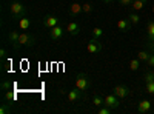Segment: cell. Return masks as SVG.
I'll use <instances>...</instances> for the list:
<instances>
[{"label":"cell","mask_w":154,"mask_h":114,"mask_svg":"<svg viewBox=\"0 0 154 114\" xmlns=\"http://www.w3.org/2000/svg\"><path fill=\"white\" fill-rule=\"evenodd\" d=\"M9 14L14 19H22V17H25V14H26V8H25V5L22 2L14 0V2L9 5Z\"/></svg>","instance_id":"obj_1"},{"label":"cell","mask_w":154,"mask_h":114,"mask_svg":"<svg viewBox=\"0 0 154 114\" xmlns=\"http://www.w3.org/2000/svg\"><path fill=\"white\" fill-rule=\"evenodd\" d=\"M75 88H79V90H82L85 93L91 88V80H89V77L85 72H79V74H77V77H75Z\"/></svg>","instance_id":"obj_2"},{"label":"cell","mask_w":154,"mask_h":114,"mask_svg":"<svg viewBox=\"0 0 154 114\" xmlns=\"http://www.w3.org/2000/svg\"><path fill=\"white\" fill-rule=\"evenodd\" d=\"M68 100L71 103H79L82 100H85V91L79 90V88H74V90L68 91Z\"/></svg>","instance_id":"obj_3"},{"label":"cell","mask_w":154,"mask_h":114,"mask_svg":"<svg viewBox=\"0 0 154 114\" xmlns=\"http://www.w3.org/2000/svg\"><path fill=\"white\" fill-rule=\"evenodd\" d=\"M86 51L89 54H99L102 51V43L99 42V39H96V37L89 39L88 43H86Z\"/></svg>","instance_id":"obj_4"},{"label":"cell","mask_w":154,"mask_h":114,"mask_svg":"<svg viewBox=\"0 0 154 114\" xmlns=\"http://www.w3.org/2000/svg\"><path fill=\"white\" fill-rule=\"evenodd\" d=\"M103 105L109 106L111 109H117V108L120 106V99L116 96L114 93H112V94H108V96L103 97Z\"/></svg>","instance_id":"obj_5"},{"label":"cell","mask_w":154,"mask_h":114,"mask_svg":"<svg viewBox=\"0 0 154 114\" xmlns=\"http://www.w3.org/2000/svg\"><path fill=\"white\" fill-rule=\"evenodd\" d=\"M19 43L23 45V46H29L32 48L35 45V37L28 34V32H20V37H19Z\"/></svg>","instance_id":"obj_6"},{"label":"cell","mask_w":154,"mask_h":114,"mask_svg":"<svg viewBox=\"0 0 154 114\" xmlns=\"http://www.w3.org/2000/svg\"><path fill=\"white\" fill-rule=\"evenodd\" d=\"M112 93L119 99H125L126 96H130V88H128L126 85H116L112 88Z\"/></svg>","instance_id":"obj_7"},{"label":"cell","mask_w":154,"mask_h":114,"mask_svg":"<svg viewBox=\"0 0 154 114\" xmlns=\"http://www.w3.org/2000/svg\"><path fill=\"white\" fill-rule=\"evenodd\" d=\"M63 34H65V28H62L60 25H56L54 28L49 29V37L53 40H60L63 37Z\"/></svg>","instance_id":"obj_8"},{"label":"cell","mask_w":154,"mask_h":114,"mask_svg":"<svg viewBox=\"0 0 154 114\" xmlns=\"http://www.w3.org/2000/svg\"><path fill=\"white\" fill-rule=\"evenodd\" d=\"M42 23H43V26H45V28L51 29V28H54L56 25H59V17H56V16H53V14H49V16L43 17Z\"/></svg>","instance_id":"obj_9"},{"label":"cell","mask_w":154,"mask_h":114,"mask_svg":"<svg viewBox=\"0 0 154 114\" xmlns=\"http://www.w3.org/2000/svg\"><path fill=\"white\" fill-rule=\"evenodd\" d=\"M19 37H20V32L16 31V29L9 31V34H8V40H9V43H11L12 46H14V49H19V46H20V43H19Z\"/></svg>","instance_id":"obj_10"},{"label":"cell","mask_w":154,"mask_h":114,"mask_svg":"<svg viewBox=\"0 0 154 114\" xmlns=\"http://www.w3.org/2000/svg\"><path fill=\"white\" fill-rule=\"evenodd\" d=\"M80 23L79 22H69L68 25H66V28H65V31L69 34V35H77L80 32Z\"/></svg>","instance_id":"obj_11"},{"label":"cell","mask_w":154,"mask_h":114,"mask_svg":"<svg viewBox=\"0 0 154 114\" xmlns=\"http://www.w3.org/2000/svg\"><path fill=\"white\" fill-rule=\"evenodd\" d=\"M149 109H151V102L146 99L140 100L137 103V112H140V114H146V112H149Z\"/></svg>","instance_id":"obj_12"},{"label":"cell","mask_w":154,"mask_h":114,"mask_svg":"<svg viewBox=\"0 0 154 114\" xmlns=\"http://www.w3.org/2000/svg\"><path fill=\"white\" fill-rule=\"evenodd\" d=\"M131 26H133V23L130 22V19H120L119 22H117V28L122 31V32H128L131 29Z\"/></svg>","instance_id":"obj_13"},{"label":"cell","mask_w":154,"mask_h":114,"mask_svg":"<svg viewBox=\"0 0 154 114\" xmlns=\"http://www.w3.org/2000/svg\"><path fill=\"white\" fill-rule=\"evenodd\" d=\"M69 14H71L72 17L82 16V14H83V9H82V3H77V2L71 3V6H69Z\"/></svg>","instance_id":"obj_14"},{"label":"cell","mask_w":154,"mask_h":114,"mask_svg":"<svg viewBox=\"0 0 154 114\" xmlns=\"http://www.w3.org/2000/svg\"><path fill=\"white\" fill-rule=\"evenodd\" d=\"M146 40L148 43H154V20H149L146 25Z\"/></svg>","instance_id":"obj_15"},{"label":"cell","mask_w":154,"mask_h":114,"mask_svg":"<svg viewBox=\"0 0 154 114\" xmlns=\"http://www.w3.org/2000/svg\"><path fill=\"white\" fill-rule=\"evenodd\" d=\"M19 28L23 29V31L29 29V28H31V20H29L28 17H22V19H19Z\"/></svg>","instance_id":"obj_16"},{"label":"cell","mask_w":154,"mask_h":114,"mask_svg":"<svg viewBox=\"0 0 154 114\" xmlns=\"http://www.w3.org/2000/svg\"><path fill=\"white\" fill-rule=\"evenodd\" d=\"M146 2H148V0H133L131 6H133L134 11H140V9H143V8H145Z\"/></svg>","instance_id":"obj_17"},{"label":"cell","mask_w":154,"mask_h":114,"mask_svg":"<svg viewBox=\"0 0 154 114\" xmlns=\"http://www.w3.org/2000/svg\"><path fill=\"white\" fill-rule=\"evenodd\" d=\"M93 103H94V106H96V108L103 106V97H102L100 94H96V96L93 97Z\"/></svg>","instance_id":"obj_18"},{"label":"cell","mask_w":154,"mask_h":114,"mask_svg":"<svg viewBox=\"0 0 154 114\" xmlns=\"http://www.w3.org/2000/svg\"><path fill=\"white\" fill-rule=\"evenodd\" d=\"M128 19H130V22L133 25H139V22H140V16L137 14V12H130V14H128Z\"/></svg>","instance_id":"obj_19"},{"label":"cell","mask_w":154,"mask_h":114,"mask_svg":"<svg viewBox=\"0 0 154 114\" xmlns=\"http://www.w3.org/2000/svg\"><path fill=\"white\" fill-rule=\"evenodd\" d=\"M17 97H16V93L14 91H11V90H8V91H5V100L6 102H14Z\"/></svg>","instance_id":"obj_20"},{"label":"cell","mask_w":154,"mask_h":114,"mask_svg":"<svg viewBox=\"0 0 154 114\" xmlns=\"http://www.w3.org/2000/svg\"><path fill=\"white\" fill-rule=\"evenodd\" d=\"M140 68V60L139 59H131L130 60V69L131 71H137Z\"/></svg>","instance_id":"obj_21"},{"label":"cell","mask_w":154,"mask_h":114,"mask_svg":"<svg viewBox=\"0 0 154 114\" xmlns=\"http://www.w3.org/2000/svg\"><path fill=\"white\" fill-rule=\"evenodd\" d=\"M143 82H145V83L154 82V71H148V72L143 74Z\"/></svg>","instance_id":"obj_22"},{"label":"cell","mask_w":154,"mask_h":114,"mask_svg":"<svg viewBox=\"0 0 154 114\" xmlns=\"http://www.w3.org/2000/svg\"><path fill=\"white\" fill-rule=\"evenodd\" d=\"M149 56H151V54H149L148 51H139V53H137V59H139L140 62H146Z\"/></svg>","instance_id":"obj_23"},{"label":"cell","mask_w":154,"mask_h":114,"mask_svg":"<svg viewBox=\"0 0 154 114\" xmlns=\"http://www.w3.org/2000/svg\"><path fill=\"white\" fill-rule=\"evenodd\" d=\"M82 9H83V14H91V12H93V5L89 2H85L82 5Z\"/></svg>","instance_id":"obj_24"},{"label":"cell","mask_w":154,"mask_h":114,"mask_svg":"<svg viewBox=\"0 0 154 114\" xmlns=\"http://www.w3.org/2000/svg\"><path fill=\"white\" fill-rule=\"evenodd\" d=\"M102 35H103V29H102V28H94V29H93V37H96V39H100Z\"/></svg>","instance_id":"obj_25"},{"label":"cell","mask_w":154,"mask_h":114,"mask_svg":"<svg viewBox=\"0 0 154 114\" xmlns=\"http://www.w3.org/2000/svg\"><path fill=\"white\" fill-rule=\"evenodd\" d=\"M145 93H148V94H154V82H151V83H145Z\"/></svg>","instance_id":"obj_26"},{"label":"cell","mask_w":154,"mask_h":114,"mask_svg":"<svg viewBox=\"0 0 154 114\" xmlns=\"http://www.w3.org/2000/svg\"><path fill=\"white\" fill-rule=\"evenodd\" d=\"M109 112H111V108H109V106H106V105L100 106V108L97 109V114H109Z\"/></svg>","instance_id":"obj_27"},{"label":"cell","mask_w":154,"mask_h":114,"mask_svg":"<svg viewBox=\"0 0 154 114\" xmlns=\"http://www.w3.org/2000/svg\"><path fill=\"white\" fill-rule=\"evenodd\" d=\"M9 103H11V102H9ZM9 103H3V105H2V108H0V114H6V112H9V111H11Z\"/></svg>","instance_id":"obj_28"},{"label":"cell","mask_w":154,"mask_h":114,"mask_svg":"<svg viewBox=\"0 0 154 114\" xmlns=\"http://www.w3.org/2000/svg\"><path fill=\"white\" fill-rule=\"evenodd\" d=\"M11 86H12V83H11V82H8V80H3V82H2V90H3V91L11 90Z\"/></svg>","instance_id":"obj_29"},{"label":"cell","mask_w":154,"mask_h":114,"mask_svg":"<svg viewBox=\"0 0 154 114\" xmlns=\"http://www.w3.org/2000/svg\"><path fill=\"white\" fill-rule=\"evenodd\" d=\"M146 66H148V68H154V54H151V56L148 57V60H146Z\"/></svg>","instance_id":"obj_30"},{"label":"cell","mask_w":154,"mask_h":114,"mask_svg":"<svg viewBox=\"0 0 154 114\" xmlns=\"http://www.w3.org/2000/svg\"><path fill=\"white\" fill-rule=\"evenodd\" d=\"M119 3H120V5H123V6H131L133 0H119Z\"/></svg>","instance_id":"obj_31"},{"label":"cell","mask_w":154,"mask_h":114,"mask_svg":"<svg viewBox=\"0 0 154 114\" xmlns=\"http://www.w3.org/2000/svg\"><path fill=\"white\" fill-rule=\"evenodd\" d=\"M0 57H2V59L6 57V48H2V49H0Z\"/></svg>","instance_id":"obj_32"},{"label":"cell","mask_w":154,"mask_h":114,"mask_svg":"<svg viewBox=\"0 0 154 114\" xmlns=\"http://www.w3.org/2000/svg\"><path fill=\"white\" fill-rule=\"evenodd\" d=\"M102 2L106 3V5H109V3H112V2H114V0H102Z\"/></svg>","instance_id":"obj_33"},{"label":"cell","mask_w":154,"mask_h":114,"mask_svg":"<svg viewBox=\"0 0 154 114\" xmlns=\"http://www.w3.org/2000/svg\"><path fill=\"white\" fill-rule=\"evenodd\" d=\"M149 46H151V49H152V53H154V43H149Z\"/></svg>","instance_id":"obj_34"},{"label":"cell","mask_w":154,"mask_h":114,"mask_svg":"<svg viewBox=\"0 0 154 114\" xmlns=\"http://www.w3.org/2000/svg\"><path fill=\"white\" fill-rule=\"evenodd\" d=\"M152 14H154V5H152Z\"/></svg>","instance_id":"obj_35"}]
</instances>
